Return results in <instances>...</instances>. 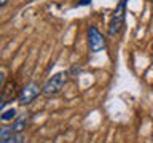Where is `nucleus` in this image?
<instances>
[{
    "instance_id": "nucleus-12",
    "label": "nucleus",
    "mask_w": 153,
    "mask_h": 143,
    "mask_svg": "<svg viewBox=\"0 0 153 143\" xmlns=\"http://www.w3.org/2000/svg\"><path fill=\"white\" fill-rule=\"evenodd\" d=\"M7 102H3V100H0V114H2V110H3V105Z\"/></svg>"
},
{
    "instance_id": "nucleus-10",
    "label": "nucleus",
    "mask_w": 153,
    "mask_h": 143,
    "mask_svg": "<svg viewBox=\"0 0 153 143\" xmlns=\"http://www.w3.org/2000/svg\"><path fill=\"white\" fill-rule=\"evenodd\" d=\"M3 80H5V72L0 70V89L3 88V86H2V84H3Z\"/></svg>"
},
{
    "instance_id": "nucleus-1",
    "label": "nucleus",
    "mask_w": 153,
    "mask_h": 143,
    "mask_svg": "<svg viewBox=\"0 0 153 143\" xmlns=\"http://www.w3.org/2000/svg\"><path fill=\"white\" fill-rule=\"evenodd\" d=\"M67 72H59V73H56L54 76H51L50 80L46 81V84L42 88V92L45 95H56L59 94L62 88H64V84L67 83Z\"/></svg>"
},
{
    "instance_id": "nucleus-3",
    "label": "nucleus",
    "mask_w": 153,
    "mask_h": 143,
    "mask_svg": "<svg viewBox=\"0 0 153 143\" xmlns=\"http://www.w3.org/2000/svg\"><path fill=\"white\" fill-rule=\"evenodd\" d=\"M88 43H89V49L93 52H100L105 49V38L97 30V27L94 26H91L88 30Z\"/></svg>"
},
{
    "instance_id": "nucleus-13",
    "label": "nucleus",
    "mask_w": 153,
    "mask_h": 143,
    "mask_svg": "<svg viewBox=\"0 0 153 143\" xmlns=\"http://www.w3.org/2000/svg\"><path fill=\"white\" fill-rule=\"evenodd\" d=\"M88 3H91V0H81L80 2V5H88Z\"/></svg>"
},
{
    "instance_id": "nucleus-9",
    "label": "nucleus",
    "mask_w": 153,
    "mask_h": 143,
    "mask_svg": "<svg viewBox=\"0 0 153 143\" xmlns=\"http://www.w3.org/2000/svg\"><path fill=\"white\" fill-rule=\"evenodd\" d=\"M13 133L11 127H0V140H5V138H8L10 135Z\"/></svg>"
},
{
    "instance_id": "nucleus-11",
    "label": "nucleus",
    "mask_w": 153,
    "mask_h": 143,
    "mask_svg": "<svg viewBox=\"0 0 153 143\" xmlns=\"http://www.w3.org/2000/svg\"><path fill=\"white\" fill-rule=\"evenodd\" d=\"M10 2V0H0V8H2V7H5V5H7Z\"/></svg>"
},
{
    "instance_id": "nucleus-2",
    "label": "nucleus",
    "mask_w": 153,
    "mask_h": 143,
    "mask_svg": "<svg viewBox=\"0 0 153 143\" xmlns=\"http://www.w3.org/2000/svg\"><path fill=\"white\" fill-rule=\"evenodd\" d=\"M124 3H126V0H120L118 7H117V10H115V13H113L112 22H110V26H108V35L110 37L118 35L120 30H121V27H123V22H124Z\"/></svg>"
},
{
    "instance_id": "nucleus-5",
    "label": "nucleus",
    "mask_w": 153,
    "mask_h": 143,
    "mask_svg": "<svg viewBox=\"0 0 153 143\" xmlns=\"http://www.w3.org/2000/svg\"><path fill=\"white\" fill-rule=\"evenodd\" d=\"M18 91H19L18 81H14V80L7 81V83L3 84L2 91H0V100H3V102H10V100H13L18 95Z\"/></svg>"
},
{
    "instance_id": "nucleus-6",
    "label": "nucleus",
    "mask_w": 153,
    "mask_h": 143,
    "mask_svg": "<svg viewBox=\"0 0 153 143\" xmlns=\"http://www.w3.org/2000/svg\"><path fill=\"white\" fill-rule=\"evenodd\" d=\"M0 143H24V135L22 133H11L8 138L0 140Z\"/></svg>"
},
{
    "instance_id": "nucleus-4",
    "label": "nucleus",
    "mask_w": 153,
    "mask_h": 143,
    "mask_svg": "<svg viewBox=\"0 0 153 143\" xmlns=\"http://www.w3.org/2000/svg\"><path fill=\"white\" fill-rule=\"evenodd\" d=\"M40 86H38L37 83H30V84H27L26 88H24L21 91V94H19V103L21 105H29L32 102L33 99L38 95V92H40Z\"/></svg>"
},
{
    "instance_id": "nucleus-8",
    "label": "nucleus",
    "mask_w": 153,
    "mask_h": 143,
    "mask_svg": "<svg viewBox=\"0 0 153 143\" xmlns=\"http://www.w3.org/2000/svg\"><path fill=\"white\" fill-rule=\"evenodd\" d=\"M14 116H16V110L10 108V110H7V111H3L0 114V121H11Z\"/></svg>"
},
{
    "instance_id": "nucleus-7",
    "label": "nucleus",
    "mask_w": 153,
    "mask_h": 143,
    "mask_svg": "<svg viewBox=\"0 0 153 143\" xmlns=\"http://www.w3.org/2000/svg\"><path fill=\"white\" fill-rule=\"evenodd\" d=\"M26 126H27V121L24 118H21V119H18V121L13 124L11 130H13V133H21L24 129H26Z\"/></svg>"
}]
</instances>
